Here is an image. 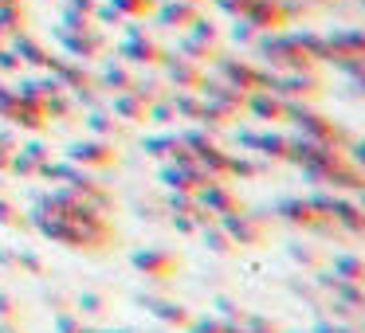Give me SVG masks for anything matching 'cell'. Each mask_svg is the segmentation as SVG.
<instances>
[{"label": "cell", "instance_id": "obj_1", "mask_svg": "<svg viewBox=\"0 0 365 333\" xmlns=\"http://www.w3.org/2000/svg\"><path fill=\"white\" fill-rule=\"evenodd\" d=\"M28 223H32L43 239L63 243V247H71V251H91V255H95V251H106V247L114 243V228H110V223H75V220H67V216L43 212V208H32Z\"/></svg>", "mask_w": 365, "mask_h": 333}, {"label": "cell", "instance_id": "obj_2", "mask_svg": "<svg viewBox=\"0 0 365 333\" xmlns=\"http://www.w3.org/2000/svg\"><path fill=\"white\" fill-rule=\"evenodd\" d=\"M40 176H48V181H59V184H67V189H75L91 208H98L103 216H110V212H114V196H110V189H106V184L98 181V176H91L83 165H71L67 157H63V161H51V157H48V161L40 165Z\"/></svg>", "mask_w": 365, "mask_h": 333}, {"label": "cell", "instance_id": "obj_3", "mask_svg": "<svg viewBox=\"0 0 365 333\" xmlns=\"http://www.w3.org/2000/svg\"><path fill=\"white\" fill-rule=\"evenodd\" d=\"M287 122H294L302 137H314V142H330V145H338V149H357V137L349 134L346 126H338V122L326 118V114L307 110L302 102H287Z\"/></svg>", "mask_w": 365, "mask_h": 333}, {"label": "cell", "instance_id": "obj_4", "mask_svg": "<svg viewBox=\"0 0 365 333\" xmlns=\"http://www.w3.org/2000/svg\"><path fill=\"white\" fill-rule=\"evenodd\" d=\"M220 228L232 236V243L244 251V247H252V251H259V247L271 243V216L267 212H247V208H240V212L232 216H220Z\"/></svg>", "mask_w": 365, "mask_h": 333}, {"label": "cell", "instance_id": "obj_5", "mask_svg": "<svg viewBox=\"0 0 365 333\" xmlns=\"http://www.w3.org/2000/svg\"><path fill=\"white\" fill-rule=\"evenodd\" d=\"M275 220H283V223H291V228H299V231H310V236H341L338 231V223L334 220H326V216H318V208L310 204L307 196H283L275 204Z\"/></svg>", "mask_w": 365, "mask_h": 333}, {"label": "cell", "instance_id": "obj_6", "mask_svg": "<svg viewBox=\"0 0 365 333\" xmlns=\"http://www.w3.org/2000/svg\"><path fill=\"white\" fill-rule=\"evenodd\" d=\"M63 157L71 161V165H83V169H114L122 161V153H118V142H103V137L87 134V137L67 145Z\"/></svg>", "mask_w": 365, "mask_h": 333}, {"label": "cell", "instance_id": "obj_7", "mask_svg": "<svg viewBox=\"0 0 365 333\" xmlns=\"http://www.w3.org/2000/svg\"><path fill=\"white\" fill-rule=\"evenodd\" d=\"M181 263L185 259L177 251H169V247H138V251H130V267H134L138 275H145V278H158V282L177 278Z\"/></svg>", "mask_w": 365, "mask_h": 333}, {"label": "cell", "instance_id": "obj_8", "mask_svg": "<svg viewBox=\"0 0 365 333\" xmlns=\"http://www.w3.org/2000/svg\"><path fill=\"white\" fill-rule=\"evenodd\" d=\"M208 181H212V173H205L200 165L161 161V184H165V192H189V196H197Z\"/></svg>", "mask_w": 365, "mask_h": 333}, {"label": "cell", "instance_id": "obj_9", "mask_svg": "<svg viewBox=\"0 0 365 333\" xmlns=\"http://www.w3.org/2000/svg\"><path fill=\"white\" fill-rule=\"evenodd\" d=\"M197 200L208 208V212H216V220H220V216H232V212H240V208H244V196H240V192L228 184V176H212V181H208L205 189L197 192Z\"/></svg>", "mask_w": 365, "mask_h": 333}, {"label": "cell", "instance_id": "obj_10", "mask_svg": "<svg viewBox=\"0 0 365 333\" xmlns=\"http://www.w3.org/2000/svg\"><path fill=\"white\" fill-rule=\"evenodd\" d=\"M138 306L145 310V314H153L161 325H169V329H185V325L192 322V310L181 306V302L173 298H153V294H138Z\"/></svg>", "mask_w": 365, "mask_h": 333}, {"label": "cell", "instance_id": "obj_11", "mask_svg": "<svg viewBox=\"0 0 365 333\" xmlns=\"http://www.w3.org/2000/svg\"><path fill=\"white\" fill-rule=\"evenodd\" d=\"M4 118H9L16 130H24V134H48V130H51V118L43 114V98H40V102L16 98V102H12V110L4 114Z\"/></svg>", "mask_w": 365, "mask_h": 333}, {"label": "cell", "instance_id": "obj_12", "mask_svg": "<svg viewBox=\"0 0 365 333\" xmlns=\"http://www.w3.org/2000/svg\"><path fill=\"white\" fill-rule=\"evenodd\" d=\"M244 110L267 126H279V122H287V98H279L275 90H255L252 98H244Z\"/></svg>", "mask_w": 365, "mask_h": 333}, {"label": "cell", "instance_id": "obj_13", "mask_svg": "<svg viewBox=\"0 0 365 333\" xmlns=\"http://www.w3.org/2000/svg\"><path fill=\"white\" fill-rule=\"evenodd\" d=\"M334 223H338L341 236L361 239V236H365V212H361V204L338 192V200H334Z\"/></svg>", "mask_w": 365, "mask_h": 333}, {"label": "cell", "instance_id": "obj_14", "mask_svg": "<svg viewBox=\"0 0 365 333\" xmlns=\"http://www.w3.org/2000/svg\"><path fill=\"white\" fill-rule=\"evenodd\" d=\"M271 90H275L279 98H287V102H314V98L322 95V83L302 79V75L294 71V75H287L283 83H271Z\"/></svg>", "mask_w": 365, "mask_h": 333}, {"label": "cell", "instance_id": "obj_15", "mask_svg": "<svg viewBox=\"0 0 365 333\" xmlns=\"http://www.w3.org/2000/svg\"><path fill=\"white\" fill-rule=\"evenodd\" d=\"M287 145H291V137L267 126V130H252L247 153H259V157H267V161H287Z\"/></svg>", "mask_w": 365, "mask_h": 333}, {"label": "cell", "instance_id": "obj_16", "mask_svg": "<svg viewBox=\"0 0 365 333\" xmlns=\"http://www.w3.org/2000/svg\"><path fill=\"white\" fill-rule=\"evenodd\" d=\"M287 255H291V263L294 267H302V275H314V270H322L326 267V247L322 243H302V239H291L287 243Z\"/></svg>", "mask_w": 365, "mask_h": 333}, {"label": "cell", "instance_id": "obj_17", "mask_svg": "<svg viewBox=\"0 0 365 333\" xmlns=\"http://www.w3.org/2000/svg\"><path fill=\"white\" fill-rule=\"evenodd\" d=\"M130 130H134V126L118 122L114 114H103V110L87 114V134H91V137H103V142H126Z\"/></svg>", "mask_w": 365, "mask_h": 333}, {"label": "cell", "instance_id": "obj_18", "mask_svg": "<svg viewBox=\"0 0 365 333\" xmlns=\"http://www.w3.org/2000/svg\"><path fill=\"white\" fill-rule=\"evenodd\" d=\"M114 118H122L126 126H142V122H150V102L138 98L134 90H118L114 95Z\"/></svg>", "mask_w": 365, "mask_h": 333}, {"label": "cell", "instance_id": "obj_19", "mask_svg": "<svg viewBox=\"0 0 365 333\" xmlns=\"http://www.w3.org/2000/svg\"><path fill=\"white\" fill-rule=\"evenodd\" d=\"M322 270H330V275H338V278H349V282H365V259L357 251L326 255V267Z\"/></svg>", "mask_w": 365, "mask_h": 333}, {"label": "cell", "instance_id": "obj_20", "mask_svg": "<svg viewBox=\"0 0 365 333\" xmlns=\"http://www.w3.org/2000/svg\"><path fill=\"white\" fill-rule=\"evenodd\" d=\"M71 310L83 322H103L106 310H110V298L103 290H79V294H71Z\"/></svg>", "mask_w": 365, "mask_h": 333}, {"label": "cell", "instance_id": "obj_21", "mask_svg": "<svg viewBox=\"0 0 365 333\" xmlns=\"http://www.w3.org/2000/svg\"><path fill=\"white\" fill-rule=\"evenodd\" d=\"M197 236L205 239V247H208L212 255H224V259H232V255H240V247L232 243V236L220 228V220H216V223H205V228H200Z\"/></svg>", "mask_w": 365, "mask_h": 333}, {"label": "cell", "instance_id": "obj_22", "mask_svg": "<svg viewBox=\"0 0 365 333\" xmlns=\"http://www.w3.org/2000/svg\"><path fill=\"white\" fill-rule=\"evenodd\" d=\"M267 169H271V161L259 157V153H255V157H236V153H232V161H228V176H240V181H255V176H263Z\"/></svg>", "mask_w": 365, "mask_h": 333}, {"label": "cell", "instance_id": "obj_23", "mask_svg": "<svg viewBox=\"0 0 365 333\" xmlns=\"http://www.w3.org/2000/svg\"><path fill=\"white\" fill-rule=\"evenodd\" d=\"M169 75H173V83L181 90H197L200 83H205V75H200L192 63H185V59H173V63H169Z\"/></svg>", "mask_w": 365, "mask_h": 333}, {"label": "cell", "instance_id": "obj_24", "mask_svg": "<svg viewBox=\"0 0 365 333\" xmlns=\"http://www.w3.org/2000/svg\"><path fill=\"white\" fill-rule=\"evenodd\" d=\"M0 228H9V231H28L32 223H28V216L20 212L16 204H12L4 192H0Z\"/></svg>", "mask_w": 365, "mask_h": 333}, {"label": "cell", "instance_id": "obj_25", "mask_svg": "<svg viewBox=\"0 0 365 333\" xmlns=\"http://www.w3.org/2000/svg\"><path fill=\"white\" fill-rule=\"evenodd\" d=\"M16 270H24V275H32V278H43L48 275V263H43L32 247H16Z\"/></svg>", "mask_w": 365, "mask_h": 333}, {"label": "cell", "instance_id": "obj_26", "mask_svg": "<svg viewBox=\"0 0 365 333\" xmlns=\"http://www.w3.org/2000/svg\"><path fill=\"white\" fill-rule=\"evenodd\" d=\"M228 325L232 322H224V317H216V314H205V317L192 314V322L185 325V329L189 333H228Z\"/></svg>", "mask_w": 365, "mask_h": 333}, {"label": "cell", "instance_id": "obj_27", "mask_svg": "<svg viewBox=\"0 0 365 333\" xmlns=\"http://www.w3.org/2000/svg\"><path fill=\"white\" fill-rule=\"evenodd\" d=\"M9 176H20V181H32V176H40V165H36L32 157H24V153H12V161H9Z\"/></svg>", "mask_w": 365, "mask_h": 333}, {"label": "cell", "instance_id": "obj_28", "mask_svg": "<svg viewBox=\"0 0 365 333\" xmlns=\"http://www.w3.org/2000/svg\"><path fill=\"white\" fill-rule=\"evenodd\" d=\"M83 329V317L75 314V310H59V314H51V333H79Z\"/></svg>", "mask_w": 365, "mask_h": 333}, {"label": "cell", "instance_id": "obj_29", "mask_svg": "<svg viewBox=\"0 0 365 333\" xmlns=\"http://www.w3.org/2000/svg\"><path fill=\"white\" fill-rule=\"evenodd\" d=\"M169 102H173L177 118H197V114H200V98H192L189 90H177V95L169 98Z\"/></svg>", "mask_w": 365, "mask_h": 333}, {"label": "cell", "instance_id": "obj_30", "mask_svg": "<svg viewBox=\"0 0 365 333\" xmlns=\"http://www.w3.org/2000/svg\"><path fill=\"white\" fill-rule=\"evenodd\" d=\"M212 306H216V317H224V322H232V325H240V322H244V314H247V310L240 306V302L224 298V294H220V298L212 302Z\"/></svg>", "mask_w": 365, "mask_h": 333}, {"label": "cell", "instance_id": "obj_31", "mask_svg": "<svg viewBox=\"0 0 365 333\" xmlns=\"http://www.w3.org/2000/svg\"><path fill=\"white\" fill-rule=\"evenodd\" d=\"M244 333H283V325L279 322H271V317H263V314H244Z\"/></svg>", "mask_w": 365, "mask_h": 333}, {"label": "cell", "instance_id": "obj_32", "mask_svg": "<svg viewBox=\"0 0 365 333\" xmlns=\"http://www.w3.org/2000/svg\"><path fill=\"white\" fill-rule=\"evenodd\" d=\"M150 122H158V126H173V122H177L173 102H169V98H153V102H150Z\"/></svg>", "mask_w": 365, "mask_h": 333}, {"label": "cell", "instance_id": "obj_33", "mask_svg": "<svg viewBox=\"0 0 365 333\" xmlns=\"http://www.w3.org/2000/svg\"><path fill=\"white\" fill-rule=\"evenodd\" d=\"M20 153H24V157H32L36 165H43V161L51 157L48 142H40V134H32V142H20Z\"/></svg>", "mask_w": 365, "mask_h": 333}, {"label": "cell", "instance_id": "obj_34", "mask_svg": "<svg viewBox=\"0 0 365 333\" xmlns=\"http://www.w3.org/2000/svg\"><path fill=\"white\" fill-rule=\"evenodd\" d=\"M103 83H106V90H130V71L126 67H106V75H103Z\"/></svg>", "mask_w": 365, "mask_h": 333}, {"label": "cell", "instance_id": "obj_35", "mask_svg": "<svg viewBox=\"0 0 365 333\" xmlns=\"http://www.w3.org/2000/svg\"><path fill=\"white\" fill-rule=\"evenodd\" d=\"M310 333H361V325H346V322H330V317H322V322L310 325Z\"/></svg>", "mask_w": 365, "mask_h": 333}, {"label": "cell", "instance_id": "obj_36", "mask_svg": "<svg viewBox=\"0 0 365 333\" xmlns=\"http://www.w3.org/2000/svg\"><path fill=\"white\" fill-rule=\"evenodd\" d=\"M126 56H130V59H138V63H158L161 51H158V48H150V43H138V48H126Z\"/></svg>", "mask_w": 365, "mask_h": 333}, {"label": "cell", "instance_id": "obj_37", "mask_svg": "<svg viewBox=\"0 0 365 333\" xmlns=\"http://www.w3.org/2000/svg\"><path fill=\"white\" fill-rule=\"evenodd\" d=\"M169 223H173L181 236H197V231H200L197 220H192V216H185V212H173V216H169Z\"/></svg>", "mask_w": 365, "mask_h": 333}, {"label": "cell", "instance_id": "obj_38", "mask_svg": "<svg viewBox=\"0 0 365 333\" xmlns=\"http://www.w3.org/2000/svg\"><path fill=\"white\" fill-rule=\"evenodd\" d=\"M0 149H9V153L20 149V130L16 126H0Z\"/></svg>", "mask_w": 365, "mask_h": 333}, {"label": "cell", "instance_id": "obj_39", "mask_svg": "<svg viewBox=\"0 0 365 333\" xmlns=\"http://www.w3.org/2000/svg\"><path fill=\"white\" fill-rule=\"evenodd\" d=\"M43 302L51 306V314H59V310H71V294H63V290H48V294H43Z\"/></svg>", "mask_w": 365, "mask_h": 333}, {"label": "cell", "instance_id": "obj_40", "mask_svg": "<svg viewBox=\"0 0 365 333\" xmlns=\"http://www.w3.org/2000/svg\"><path fill=\"white\" fill-rule=\"evenodd\" d=\"M0 317H20V302H16V294L0 290Z\"/></svg>", "mask_w": 365, "mask_h": 333}, {"label": "cell", "instance_id": "obj_41", "mask_svg": "<svg viewBox=\"0 0 365 333\" xmlns=\"http://www.w3.org/2000/svg\"><path fill=\"white\" fill-rule=\"evenodd\" d=\"M12 102H16V90H9L4 83H0V118H4V114L12 110Z\"/></svg>", "mask_w": 365, "mask_h": 333}, {"label": "cell", "instance_id": "obj_42", "mask_svg": "<svg viewBox=\"0 0 365 333\" xmlns=\"http://www.w3.org/2000/svg\"><path fill=\"white\" fill-rule=\"evenodd\" d=\"M0 270H16V251L12 247H0Z\"/></svg>", "mask_w": 365, "mask_h": 333}, {"label": "cell", "instance_id": "obj_43", "mask_svg": "<svg viewBox=\"0 0 365 333\" xmlns=\"http://www.w3.org/2000/svg\"><path fill=\"white\" fill-rule=\"evenodd\" d=\"M0 333H24L20 317H0Z\"/></svg>", "mask_w": 365, "mask_h": 333}, {"label": "cell", "instance_id": "obj_44", "mask_svg": "<svg viewBox=\"0 0 365 333\" xmlns=\"http://www.w3.org/2000/svg\"><path fill=\"white\" fill-rule=\"evenodd\" d=\"M9 161H12V153H9V149H0V173H9Z\"/></svg>", "mask_w": 365, "mask_h": 333}, {"label": "cell", "instance_id": "obj_45", "mask_svg": "<svg viewBox=\"0 0 365 333\" xmlns=\"http://www.w3.org/2000/svg\"><path fill=\"white\" fill-rule=\"evenodd\" d=\"M79 333H110V329H95V325H87V322H83V329Z\"/></svg>", "mask_w": 365, "mask_h": 333}, {"label": "cell", "instance_id": "obj_46", "mask_svg": "<svg viewBox=\"0 0 365 333\" xmlns=\"http://www.w3.org/2000/svg\"><path fill=\"white\" fill-rule=\"evenodd\" d=\"M118 333H142V329H118Z\"/></svg>", "mask_w": 365, "mask_h": 333}, {"label": "cell", "instance_id": "obj_47", "mask_svg": "<svg viewBox=\"0 0 365 333\" xmlns=\"http://www.w3.org/2000/svg\"><path fill=\"white\" fill-rule=\"evenodd\" d=\"M283 333H287V329H283ZM307 333H310V329H307Z\"/></svg>", "mask_w": 365, "mask_h": 333}]
</instances>
